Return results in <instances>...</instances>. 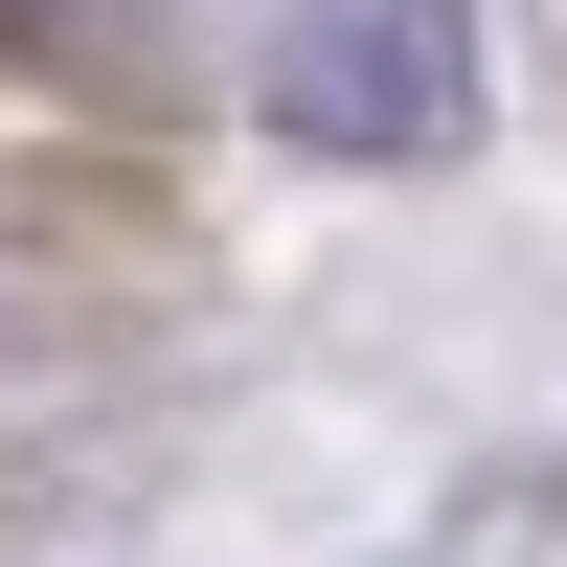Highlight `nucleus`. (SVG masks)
Masks as SVG:
<instances>
[{"label": "nucleus", "instance_id": "obj_1", "mask_svg": "<svg viewBox=\"0 0 567 567\" xmlns=\"http://www.w3.org/2000/svg\"><path fill=\"white\" fill-rule=\"evenodd\" d=\"M250 114L296 159H454L477 136V0H272Z\"/></svg>", "mask_w": 567, "mask_h": 567}, {"label": "nucleus", "instance_id": "obj_2", "mask_svg": "<svg viewBox=\"0 0 567 567\" xmlns=\"http://www.w3.org/2000/svg\"><path fill=\"white\" fill-rule=\"evenodd\" d=\"M0 45H45V69H114V45H136V0H0Z\"/></svg>", "mask_w": 567, "mask_h": 567}]
</instances>
